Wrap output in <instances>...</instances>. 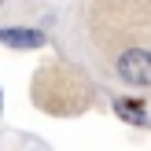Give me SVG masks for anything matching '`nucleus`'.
I'll return each mask as SVG.
<instances>
[{"label": "nucleus", "mask_w": 151, "mask_h": 151, "mask_svg": "<svg viewBox=\"0 0 151 151\" xmlns=\"http://www.w3.org/2000/svg\"><path fill=\"white\" fill-rule=\"evenodd\" d=\"M118 114H122V118H129V122H137V125H144V111H140L137 107V103H118Z\"/></svg>", "instance_id": "3"}, {"label": "nucleus", "mask_w": 151, "mask_h": 151, "mask_svg": "<svg viewBox=\"0 0 151 151\" xmlns=\"http://www.w3.org/2000/svg\"><path fill=\"white\" fill-rule=\"evenodd\" d=\"M118 74H122L129 85H151V52H125L122 59H118Z\"/></svg>", "instance_id": "1"}, {"label": "nucleus", "mask_w": 151, "mask_h": 151, "mask_svg": "<svg viewBox=\"0 0 151 151\" xmlns=\"http://www.w3.org/2000/svg\"><path fill=\"white\" fill-rule=\"evenodd\" d=\"M0 41L11 44V48H41V44H44V33H37V29H4Z\"/></svg>", "instance_id": "2"}]
</instances>
